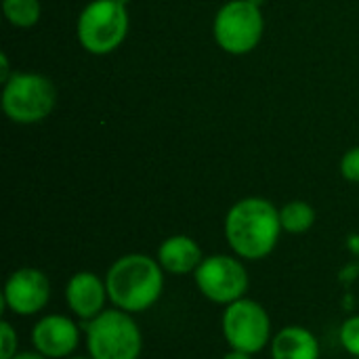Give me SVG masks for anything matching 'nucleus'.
I'll return each mask as SVG.
<instances>
[{"instance_id":"nucleus-1","label":"nucleus","mask_w":359,"mask_h":359,"mask_svg":"<svg viewBox=\"0 0 359 359\" xmlns=\"http://www.w3.org/2000/svg\"><path fill=\"white\" fill-rule=\"evenodd\" d=\"M225 240L242 261L267 259L282 236L280 208L267 198L250 196L238 200L225 215Z\"/></svg>"},{"instance_id":"nucleus-2","label":"nucleus","mask_w":359,"mask_h":359,"mask_svg":"<svg viewBox=\"0 0 359 359\" xmlns=\"http://www.w3.org/2000/svg\"><path fill=\"white\" fill-rule=\"evenodd\" d=\"M105 278L109 303L130 316L149 311L164 294L166 271L158 259L143 252H128L116 259Z\"/></svg>"},{"instance_id":"nucleus-3","label":"nucleus","mask_w":359,"mask_h":359,"mask_svg":"<svg viewBox=\"0 0 359 359\" xmlns=\"http://www.w3.org/2000/svg\"><path fill=\"white\" fill-rule=\"evenodd\" d=\"M84 345L90 359H139L143 332L135 316L122 309H105L84 326Z\"/></svg>"},{"instance_id":"nucleus-4","label":"nucleus","mask_w":359,"mask_h":359,"mask_svg":"<svg viewBox=\"0 0 359 359\" xmlns=\"http://www.w3.org/2000/svg\"><path fill=\"white\" fill-rule=\"evenodd\" d=\"M128 34L126 0H90L76 23V36L90 55L114 53Z\"/></svg>"},{"instance_id":"nucleus-5","label":"nucleus","mask_w":359,"mask_h":359,"mask_svg":"<svg viewBox=\"0 0 359 359\" xmlns=\"http://www.w3.org/2000/svg\"><path fill=\"white\" fill-rule=\"evenodd\" d=\"M221 332L229 349L257 355L271 345L273 324L269 311L255 299H240L225 307L221 316Z\"/></svg>"},{"instance_id":"nucleus-6","label":"nucleus","mask_w":359,"mask_h":359,"mask_svg":"<svg viewBox=\"0 0 359 359\" xmlns=\"http://www.w3.org/2000/svg\"><path fill=\"white\" fill-rule=\"evenodd\" d=\"M265 19L257 0H229L215 15L212 34L229 55H248L263 38Z\"/></svg>"},{"instance_id":"nucleus-7","label":"nucleus","mask_w":359,"mask_h":359,"mask_svg":"<svg viewBox=\"0 0 359 359\" xmlns=\"http://www.w3.org/2000/svg\"><path fill=\"white\" fill-rule=\"evenodd\" d=\"M55 84L42 74H13L2 86V109L11 122H42L55 107Z\"/></svg>"},{"instance_id":"nucleus-8","label":"nucleus","mask_w":359,"mask_h":359,"mask_svg":"<svg viewBox=\"0 0 359 359\" xmlns=\"http://www.w3.org/2000/svg\"><path fill=\"white\" fill-rule=\"evenodd\" d=\"M198 292L221 307H227L248 294L250 276L244 261L236 255H210L204 257L194 273Z\"/></svg>"},{"instance_id":"nucleus-9","label":"nucleus","mask_w":359,"mask_h":359,"mask_svg":"<svg viewBox=\"0 0 359 359\" xmlns=\"http://www.w3.org/2000/svg\"><path fill=\"white\" fill-rule=\"evenodd\" d=\"M50 292V280L42 269L19 267L4 280L2 305L17 318H34L46 309Z\"/></svg>"},{"instance_id":"nucleus-10","label":"nucleus","mask_w":359,"mask_h":359,"mask_svg":"<svg viewBox=\"0 0 359 359\" xmlns=\"http://www.w3.org/2000/svg\"><path fill=\"white\" fill-rule=\"evenodd\" d=\"M84 328L65 313H44L29 332L32 347L46 359L72 358L82 341Z\"/></svg>"},{"instance_id":"nucleus-11","label":"nucleus","mask_w":359,"mask_h":359,"mask_svg":"<svg viewBox=\"0 0 359 359\" xmlns=\"http://www.w3.org/2000/svg\"><path fill=\"white\" fill-rule=\"evenodd\" d=\"M63 297L69 313L82 324L101 316L109 303L105 278L97 276L95 271H76L67 280Z\"/></svg>"},{"instance_id":"nucleus-12","label":"nucleus","mask_w":359,"mask_h":359,"mask_svg":"<svg viewBox=\"0 0 359 359\" xmlns=\"http://www.w3.org/2000/svg\"><path fill=\"white\" fill-rule=\"evenodd\" d=\"M156 259L168 276H194L200 263L204 261V252L194 238L170 236L158 246Z\"/></svg>"},{"instance_id":"nucleus-13","label":"nucleus","mask_w":359,"mask_h":359,"mask_svg":"<svg viewBox=\"0 0 359 359\" xmlns=\"http://www.w3.org/2000/svg\"><path fill=\"white\" fill-rule=\"evenodd\" d=\"M269 353L271 359H320L322 347L309 328L292 324L273 334Z\"/></svg>"},{"instance_id":"nucleus-14","label":"nucleus","mask_w":359,"mask_h":359,"mask_svg":"<svg viewBox=\"0 0 359 359\" xmlns=\"http://www.w3.org/2000/svg\"><path fill=\"white\" fill-rule=\"evenodd\" d=\"M280 221L286 233H292V236L307 233L316 225V208L309 202L292 200L280 208Z\"/></svg>"},{"instance_id":"nucleus-15","label":"nucleus","mask_w":359,"mask_h":359,"mask_svg":"<svg viewBox=\"0 0 359 359\" xmlns=\"http://www.w3.org/2000/svg\"><path fill=\"white\" fill-rule=\"evenodd\" d=\"M2 13L11 25L32 27L38 23L42 8L38 0H2Z\"/></svg>"},{"instance_id":"nucleus-16","label":"nucleus","mask_w":359,"mask_h":359,"mask_svg":"<svg viewBox=\"0 0 359 359\" xmlns=\"http://www.w3.org/2000/svg\"><path fill=\"white\" fill-rule=\"evenodd\" d=\"M339 343L351 355L359 358V313L349 316L339 328Z\"/></svg>"},{"instance_id":"nucleus-17","label":"nucleus","mask_w":359,"mask_h":359,"mask_svg":"<svg viewBox=\"0 0 359 359\" xmlns=\"http://www.w3.org/2000/svg\"><path fill=\"white\" fill-rule=\"evenodd\" d=\"M19 353V334L8 320L0 322V359H11Z\"/></svg>"},{"instance_id":"nucleus-18","label":"nucleus","mask_w":359,"mask_h":359,"mask_svg":"<svg viewBox=\"0 0 359 359\" xmlns=\"http://www.w3.org/2000/svg\"><path fill=\"white\" fill-rule=\"evenodd\" d=\"M341 175L351 183H359V147H351L345 151L341 160Z\"/></svg>"},{"instance_id":"nucleus-19","label":"nucleus","mask_w":359,"mask_h":359,"mask_svg":"<svg viewBox=\"0 0 359 359\" xmlns=\"http://www.w3.org/2000/svg\"><path fill=\"white\" fill-rule=\"evenodd\" d=\"M255 355H250V353H246V351H238V349H229L223 359H252Z\"/></svg>"},{"instance_id":"nucleus-20","label":"nucleus","mask_w":359,"mask_h":359,"mask_svg":"<svg viewBox=\"0 0 359 359\" xmlns=\"http://www.w3.org/2000/svg\"><path fill=\"white\" fill-rule=\"evenodd\" d=\"M11 359H46L42 353H38L36 349H32V351H19L17 355H13Z\"/></svg>"},{"instance_id":"nucleus-21","label":"nucleus","mask_w":359,"mask_h":359,"mask_svg":"<svg viewBox=\"0 0 359 359\" xmlns=\"http://www.w3.org/2000/svg\"><path fill=\"white\" fill-rule=\"evenodd\" d=\"M67 359H90V358H88V355H86V358H78V355H72V358H67Z\"/></svg>"},{"instance_id":"nucleus-22","label":"nucleus","mask_w":359,"mask_h":359,"mask_svg":"<svg viewBox=\"0 0 359 359\" xmlns=\"http://www.w3.org/2000/svg\"><path fill=\"white\" fill-rule=\"evenodd\" d=\"M351 359H359V358H351Z\"/></svg>"}]
</instances>
